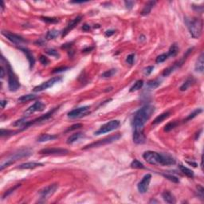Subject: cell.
<instances>
[{"label":"cell","instance_id":"1","mask_svg":"<svg viewBox=\"0 0 204 204\" xmlns=\"http://www.w3.org/2000/svg\"><path fill=\"white\" fill-rule=\"evenodd\" d=\"M143 157L148 163L151 164H160L162 166H170L176 163V160L169 155L159 153L156 151H145Z\"/></svg>","mask_w":204,"mask_h":204},{"label":"cell","instance_id":"2","mask_svg":"<svg viewBox=\"0 0 204 204\" xmlns=\"http://www.w3.org/2000/svg\"><path fill=\"white\" fill-rule=\"evenodd\" d=\"M155 111V107L150 104L142 107L135 113L132 119L133 128H144L145 123L150 119Z\"/></svg>","mask_w":204,"mask_h":204},{"label":"cell","instance_id":"3","mask_svg":"<svg viewBox=\"0 0 204 204\" xmlns=\"http://www.w3.org/2000/svg\"><path fill=\"white\" fill-rule=\"evenodd\" d=\"M185 22L192 38H198L203 31V20L200 18H186Z\"/></svg>","mask_w":204,"mask_h":204},{"label":"cell","instance_id":"4","mask_svg":"<svg viewBox=\"0 0 204 204\" xmlns=\"http://www.w3.org/2000/svg\"><path fill=\"white\" fill-rule=\"evenodd\" d=\"M1 59L6 64V70H7V73H8V88L11 92L17 91L20 88V83H19V79L13 71L10 65L7 62L6 60H5L4 57L2 56Z\"/></svg>","mask_w":204,"mask_h":204},{"label":"cell","instance_id":"5","mask_svg":"<svg viewBox=\"0 0 204 204\" xmlns=\"http://www.w3.org/2000/svg\"><path fill=\"white\" fill-rule=\"evenodd\" d=\"M32 154V151L29 149H20L19 151H18L15 153L10 155V156H8L6 158V160H3L2 163H1V166H0V170L3 171L5 167H8L10 164L15 163V161L19 160L21 158H24V157H27L29 156H30Z\"/></svg>","mask_w":204,"mask_h":204},{"label":"cell","instance_id":"6","mask_svg":"<svg viewBox=\"0 0 204 204\" xmlns=\"http://www.w3.org/2000/svg\"><path fill=\"white\" fill-rule=\"evenodd\" d=\"M120 137H121L120 134H116V135L111 136L109 137H106V138L100 140H98L97 142H93V143H91V144H89L88 145H85L82 149L83 150H86V149H89V148H97V147H101V146H104V145H109V144H111V143H113V142L118 140L119 139H120Z\"/></svg>","mask_w":204,"mask_h":204},{"label":"cell","instance_id":"7","mask_svg":"<svg viewBox=\"0 0 204 204\" xmlns=\"http://www.w3.org/2000/svg\"><path fill=\"white\" fill-rule=\"evenodd\" d=\"M120 124L119 120H111L109 122L106 123L105 124H104L98 129L97 132H95V135L99 136L101 135V134H104V133H107V132H112L113 130L116 129Z\"/></svg>","mask_w":204,"mask_h":204},{"label":"cell","instance_id":"8","mask_svg":"<svg viewBox=\"0 0 204 204\" xmlns=\"http://www.w3.org/2000/svg\"><path fill=\"white\" fill-rule=\"evenodd\" d=\"M62 77H53V78L48 80L47 82H43L41 85L35 87L34 89H33V91L35 92V93L44 91L46 89L52 87V86L55 85L56 83H58V82H62Z\"/></svg>","mask_w":204,"mask_h":204},{"label":"cell","instance_id":"9","mask_svg":"<svg viewBox=\"0 0 204 204\" xmlns=\"http://www.w3.org/2000/svg\"><path fill=\"white\" fill-rule=\"evenodd\" d=\"M2 35H4L9 41H10L12 43L15 45H20L22 46V44H25V43H27V41L24 39V38L19 36L18 35H15V34H13L10 31H4L3 30L2 31Z\"/></svg>","mask_w":204,"mask_h":204},{"label":"cell","instance_id":"10","mask_svg":"<svg viewBox=\"0 0 204 204\" xmlns=\"http://www.w3.org/2000/svg\"><path fill=\"white\" fill-rule=\"evenodd\" d=\"M57 109H58V108H54L53 109L50 111L49 113H47L46 114H45V115H43V116H40V117H38V118H37V119L34 120H32V121H27V122L25 124V125L22 127V130L27 129L28 127L33 125V124H38V123L46 121L47 120L50 119L51 116H53V114L54 113V112H55Z\"/></svg>","mask_w":204,"mask_h":204},{"label":"cell","instance_id":"11","mask_svg":"<svg viewBox=\"0 0 204 204\" xmlns=\"http://www.w3.org/2000/svg\"><path fill=\"white\" fill-rule=\"evenodd\" d=\"M89 109L90 108L89 106H83L73 109L72 111L68 113V117L74 119V118H80L82 116H86L89 113Z\"/></svg>","mask_w":204,"mask_h":204},{"label":"cell","instance_id":"12","mask_svg":"<svg viewBox=\"0 0 204 204\" xmlns=\"http://www.w3.org/2000/svg\"><path fill=\"white\" fill-rule=\"evenodd\" d=\"M57 187H58V185L57 183H53V184H50V185H49L46 187L41 190L39 192L41 199L46 200V199L50 198L51 195H53L54 194V192H56Z\"/></svg>","mask_w":204,"mask_h":204},{"label":"cell","instance_id":"13","mask_svg":"<svg viewBox=\"0 0 204 204\" xmlns=\"http://www.w3.org/2000/svg\"><path fill=\"white\" fill-rule=\"evenodd\" d=\"M132 139L135 144H137V145L144 144L146 140L145 133H144V128H135Z\"/></svg>","mask_w":204,"mask_h":204},{"label":"cell","instance_id":"14","mask_svg":"<svg viewBox=\"0 0 204 204\" xmlns=\"http://www.w3.org/2000/svg\"><path fill=\"white\" fill-rule=\"evenodd\" d=\"M46 108V105L44 104L41 102V101H36L35 104H33L31 106H30L24 112V115L25 116H30L33 113H36V112H41L43 111Z\"/></svg>","mask_w":204,"mask_h":204},{"label":"cell","instance_id":"15","mask_svg":"<svg viewBox=\"0 0 204 204\" xmlns=\"http://www.w3.org/2000/svg\"><path fill=\"white\" fill-rule=\"evenodd\" d=\"M151 175L150 174H147L144 176V178L142 179V180L138 183V187L139 192L142 193V194H145L146 192H148V187H149V183L151 181Z\"/></svg>","mask_w":204,"mask_h":204},{"label":"cell","instance_id":"16","mask_svg":"<svg viewBox=\"0 0 204 204\" xmlns=\"http://www.w3.org/2000/svg\"><path fill=\"white\" fill-rule=\"evenodd\" d=\"M68 152L69 151L66 149L57 148H44L39 151V153L41 155H64V154H67Z\"/></svg>","mask_w":204,"mask_h":204},{"label":"cell","instance_id":"17","mask_svg":"<svg viewBox=\"0 0 204 204\" xmlns=\"http://www.w3.org/2000/svg\"><path fill=\"white\" fill-rule=\"evenodd\" d=\"M81 20H82V16H77V18L71 20V21L69 22V24L67 25V26H66V28L63 30L62 36H66L71 30H73V29L78 24L79 22H81Z\"/></svg>","mask_w":204,"mask_h":204},{"label":"cell","instance_id":"18","mask_svg":"<svg viewBox=\"0 0 204 204\" xmlns=\"http://www.w3.org/2000/svg\"><path fill=\"white\" fill-rule=\"evenodd\" d=\"M19 49H20V50H22V52H23V53L26 54V57H27V59H28V61H29V63H30V68H32V67L34 66V65H35V58L34 57L33 53H32L27 48L22 47V46H20V47H19Z\"/></svg>","mask_w":204,"mask_h":204},{"label":"cell","instance_id":"19","mask_svg":"<svg viewBox=\"0 0 204 204\" xmlns=\"http://www.w3.org/2000/svg\"><path fill=\"white\" fill-rule=\"evenodd\" d=\"M43 163H36V162H27V163H24L19 165L18 167L19 169H34L38 167H42Z\"/></svg>","mask_w":204,"mask_h":204},{"label":"cell","instance_id":"20","mask_svg":"<svg viewBox=\"0 0 204 204\" xmlns=\"http://www.w3.org/2000/svg\"><path fill=\"white\" fill-rule=\"evenodd\" d=\"M203 53H202L199 57H198V59L196 61V63H195V69L196 72L198 73H203L204 70V61H203Z\"/></svg>","mask_w":204,"mask_h":204},{"label":"cell","instance_id":"21","mask_svg":"<svg viewBox=\"0 0 204 204\" xmlns=\"http://www.w3.org/2000/svg\"><path fill=\"white\" fill-rule=\"evenodd\" d=\"M156 2L155 1H149L148 3L145 4V6H144V8L141 10V15H148L151 12V9L153 8V6L156 5Z\"/></svg>","mask_w":204,"mask_h":204},{"label":"cell","instance_id":"22","mask_svg":"<svg viewBox=\"0 0 204 204\" xmlns=\"http://www.w3.org/2000/svg\"><path fill=\"white\" fill-rule=\"evenodd\" d=\"M162 197H163V198L164 199V201H166L167 203H176V198H175V197L173 196L172 194H171V192H167V191L163 192Z\"/></svg>","mask_w":204,"mask_h":204},{"label":"cell","instance_id":"23","mask_svg":"<svg viewBox=\"0 0 204 204\" xmlns=\"http://www.w3.org/2000/svg\"><path fill=\"white\" fill-rule=\"evenodd\" d=\"M83 136H84V135H83V133H82V132L74 133V134L71 135L69 138H68V140H67V144H69V145L73 144L74 142L79 140L81 138H82Z\"/></svg>","mask_w":204,"mask_h":204},{"label":"cell","instance_id":"24","mask_svg":"<svg viewBox=\"0 0 204 204\" xmlns=\"http://www.w3.org/2000/svg\"><path fill=\"white\" fill-rule=\"evenodd\" d=\"M170 114H171L170 112H165V113L160 114V116H158L156 119L154 120L153 122H152V124L155 125V124H160V123L163 122L164 120H166L167 118L169 117Z\"/></svg>","mask_w":204,"mask_h":204},{"label":"cell","instance_id":"25","mask_svg":"<svg viewBox=\"0 0 204 204\" xmlns=\"http://www.w3.org/2000/svg\"><path fill=\"white\" fill-rule=\"evenodd\" d=\"M57 138V135H50V134H42L41 135L38 139V142H46L50 141V140H53Z\"/></svg>","mask_w":204,"mask_h":204},{"label":"cell","instance_id":"26","mask_svg":"<svg viewBox=\"0 0 204 204\" xmlns=\"http://www.w3.org/2000/svg\"><path fill=\"white\" fill-rule=\"evenodd\" d=\"M179 169H180V171H181L185 176H187V177H189V178H193V177H194V171H192L191 169H189L188 167L183 166V165H181V164L179 165Z\"/></svg>","mask_w":204,"mask_h":204},{"label":"cell","instance_id":"27","mask_svg":"<svg viewBox=\"0 0 204 204\" xmlns=\"http://www.w3.org/2000/svg\"><path fill=\"white\" fill-rule=\"evenodd\" d=\"M178 53H179V46H177L176 43H174L170 47L168 53H167V56L173 57H176Z\"/></svg>","mask_w":204,"mask_h":204},{"label":"cell","instance_id":"28","mask_svg":"<svg viewBox=\"0 0 204 204\" xmlns=\"http://www.w3.org/2000/svg\"><path fill=\"white\" fill-rule=\"evenodd\" d=\"M194 82H195V79L193 78V77H189L188 79H187L186 82L183 84L182 86L179 89L180 91H186Z\"/></svg>","mask_w":204,"mask_h":204},{"label":"cell","instance_id":"29","mask_svg":"<svg viewBox=\"0 0 204 204\" xmlns=\"http://www.w3.org/2000/svg\"><path fill=\"white\" fill-rule=\"evenodd\" d=\"M143 85H144V81H143V80H138V81H136V83H134V85H132V87L130 88V90H129V91L130 92L137 91V90L140 89L143 87Z\"/></svg>","mask_w":204,"mask_h":204},{"label":"cell","instance_id":"30","mask_svg":"<svg viewBox=\"0 0 204 204\" xmlns=\"http://www.w3.org/2000/svg\"><path fill=\"white\" fill-rule=\"evenodd\" d=\"M36 98H37V97H36V96L34 94L23 95V96L20 97V98L18 99V101H19V102H26V101L35 100Z\"/></svg>","mask_w":204,"mask_h":204},{"label":"cell","instance_id":"31","mask_svg":"<svg viewBox=\"0 0 204 204\" xmlns=\"http://www.w3.org/2000/svg\"><path fill=\"white\" fill-rule=\"evenodd\" d=\"M60 32L57 30H51L50 31L47 32L46 34V38L47 40H50V39H54L55 38H57L58 35H59Z\"/></svg>","mask_w":204,"mask_h":204},{"label":"cell","instance_id":"32","mask_svg":"<svg viewBox=\"0 0 204 204\" xmlns=\"http://www.w3.org/2000/svg\"><path fill=\"white\" fill-rule=\"evenodd\" d=\"M160 82L161 81L159 79H156V80H152V81H149L147 83V86L148 88L151 89H156L157 87H159L160 85Z\"/></svg>","mask_w":204,"mask_h":204},{"label":"cell","instance_id":"33","mask_svg":"<svg viewBox=\"0 0 204 204\" xmlns=\"http://www.w3.org/2000/svg\"><path fill=\"white\" fill-rule=\"evenodd\" d=\"M177 124H178V123L176 122V121H172V122L167 123L166 125L164 126L163 130L167 132H170V131H171L173 129H175L176 126H177Z\"/></svg>","mask_w":204,"mask_h":204},{"label":"cell","instance_id":"34","mask_svg":"<svg viewBox=\"0 0 204 204\" xmlns=\"http://www.w3.org/2000/svg\"><path fill=\"white\" fill-rule=\"evenodd\" d=\"M131 167L132 168H136V169H144L145 168V167L144 166V164L140 163L139 160H134L131 163Z\"/></svg>","mask_w":204,"mask_h":204},{"label":"cell","instance_id":"35","mask_svg":"<svg viewBox=\"0 0 204 204\" xmlns=\"http://www.w3.org/2000/svg\"><path fill=\"white\" fill-rule=\"evenodd\" d=\"M116 73V69H109V70H107V71H105L104 73H102L101 77H104V78H107V77H111L114 75Z\"/></svg>","mask_w":204,"mask_h":204},{"label":"cell","instance_id":"36","mask_svg":"<svg viewBox=\"0 0 204 204\" xmlns=\"http://www.w3.org/2000/svg\"><path fill=\"white\" fill-rule=\"evenodd\" d=\"M22 130H19V131H10V130H4L2 129L1 130V136H10V135H15L16 133H18Z\"/></svg>","mask_w":204,"mask_h":204},{"label":"cell","instance_id":"37","mask_svg":"<svg viewBox=\"0 0 204 204\" xmlns=\"http://www.w3.org/2000/svg\"><path fill=\"white\" fill-rule=\"evenodd\" d=\"M167 57H168L167 53H163V54H160V55H159V56L156 57V62L158 63V64H159V63L163 62L164 61H166V60L167 59Z\"/></svg>","mask_w":204,"mask_h":204},{"label":"cell","instance_id":"38","mask_svg":"<svg viewBox=\"0 0 204 204\" xmlns=\"http://www.w3.org/2000/svg\"><path fill=\"white\" fill-rule=\"evenodd\" d=\"M202 111L203 110L201 109H195L194 112L192 113H191L190 115H189L187 118H186V120H192V119H193L194 117H195V116H197V115H198L199 113H202Z\"/></svg>","mask_w":204,"mask_h":204},{"label":"cell","instance_id":"39","mask_svg":"<svg viewBox=\"0 0 204 204\" xmlns=\"http://www.w3.org/2000/svg\"><path fill=\"white\" fill-rule=\"evenodd\" d=\"M41 19L42 21H44L48 23H57L58 22V19L55 18H49V17H41Z\"/></svg>","mask_w":204,"mask_h":204},{"label":"cell","instance_id":"40","mask_svg":"<svg viewBox=\"0 0 204 204\" xmlns=\"http://www.w3.org/2000/svg\"><path fill=\"white\" fill-rule=\"evenodd\" d=\"M46 53H48L50 56L56 57H60L59 53L57 50H53V49H48V50H46Z\"/></svg>","mask_w":204,"mask_h":204},{"label":"cell","instance_id":"41","mask_svg":"<svg viewBox=\"0 0 204 204\" xmlns=\"http://www.w3.org/2000/svg\"><path fill=\"white\" fill-rule=\"evenodd\" d=\"M134 61H135V54L134 53H131V54L128 55L127 58H126L127 63L129 64V65H131V66L134 63Z\"/></svg>","mask_w":204,"mask_h":204},{"label":"cell","instance_id":"42","mask_svg":"<svg viewBox=\"0 0 204 204\" xmlns=\"http://www.w3.org/2000/svg\"><path fill=\"white\" fill-rule=\"evenodd\" d=\"M20 187V184H17V185L15 186L14 187H12V188H10V190H8L7 192H5V194L3 195V198H6V197H7L8 195H10V194H11V193H13V192H15V191L16 189L18 188V187Z\"/></svg>","mask_w":204,"mask_h":204},{"label":"cell","instance_id":"43","mask_svg":"<svg viewBox=\"0 0 204 204\" xmlns=\"http://www.w3.org/2000/svg\"><path fill=\"white\" fill-rule=\"evenodd\" d=\"M166 179H169L170 181H171V182H173V183H179V179L177 178V177H176V176H171V175H163Z\"/></svg>","mask_w":204,"mask_h":204},{"label":"cell","instance_id":"44","mask_svg":"<svg viewBox=\"0 0 204 204\" xmlns=\"http://www.w3.org/2000/svg\"><path fill=\"white\" fill-rule=\"evenodd\" d=\"M26 122H27V121H26L25 119H21V120H16L15 122L13 124V125L18 126V127H19V126L23 127V126L25 125V124Z\"/></svg>","mask_w":204,"mask_h":204},{"label":"cell","instance_id":"45","mask_svg":"<svg viewBox=\"0 0 204 204\" xmlns=\"http://www.w3.org/2000/svg\"><path fill=\"white\" fill-rule=\"evenodd\" d=\"M82 124H73L71 127H69V129L66 130V132H70V131H73V130H76V129H78L80 128H82Z\"/></svg>","mask_w":204,"mask_h":204},{"label":"cell","instance_id":"46","mask_svg":"<svg viewBox=\"0 0 204 204\" xmlns=\"http://www.w3.org/2000/svg\"><path fill=\"white\" fill-rule=\"evenodd\" d=\"M39 60H40V62H41L42 65H44V66H46V65H48V63L50 62V61H49V59H48L47 57L46 56H43V55H41V56L40 57Z\"/></svg>","mask_w":204,"mask_h":204},{"label":"cell","instance_id":"47","mask_svg":"<svg viewBox=\"0 0 204 204\" xmlns=\"http://www.w3.org/2000/svg\"><path fill=\"white\" fill-rule=\"evenodd\" d=\"M154 69V66H148L147 68H145V70H144V73H145V75H149L150 73H151V72H152V70Z\"/></svg>","mask_w":204,"mask_h":204},{"label":"cell","instance_id":"48","mask_svg":"<svg viewBox=\"0 0 204 204\" xmlns=\"http://www.w3.org/2000/svg\"><path fill=\"white\" fill-rule=\"evenodd\" d=\"M69 67H59V68H57V69H53V71L52 73H60L62 72V71H66L67 69H69Z\"/></svg>","mask_w":204,"mask_h":204},{"label":"cell","instance_id":"49","mask_svg":"<svg viewBox=\"0 0 204 204\" xmlns=\"http://www.w3.org/2000/svg\"><path fill=\"white\" fill-rule=\"evenodd\" d=\"M192 8L198 13H203V6H195V5H193Z\"/></svg>","mask_w":204,"mask_h":204},{"label":"cell","instance_id":"50","mask_svg":"<svg viewBox=\"0 0 204 204\" xmlns=\"http://www.w3.org/2000/svg\"><path fill=\"white\" fill-rule=\"evenodd\" d=\"M124 4H125L126 7H127L128 9H132V6L135 4V3L132 2V1H125V2H124Z\"/></svg>","mask_w":204,"mask_h":204},{"label":"cell","instance_id":"51","mask_svg":"<svg viewBox=\"0 0 204 204\" xmlns=\"http://www.w3.org/2000/svg\"><path fill=\"white\" fill-rule=\"evenodd\" d=\"M35 44L37 45V46H44V45L46 44V42H45V41L43 40V39H39V40H38V41H35Z\"/></svg>","mask_w":204,"mask_h":204},{"label":"cell","instance_id":"52","mask_svg":"<svg viewBox=\"0 0 204 204\" xmlns=\"http://www.w3.org/2000/svg\"><path fill=\"white\" fill-rule=\"evenodd\" d=\"M82 30H83V31L87 32L90 30V26L88 24H85V25L82 26Z\"/></svg>","mask_w":204,"mask_h":204},{"label":"cell","instance_id":"53","mask_svg":"<svg viewBox=\"0 0 204 204\" xmlns=\"http://www.w3.org/2000/svg\"><path fill=\"white\" fill-rule=\"evenodd\" d=\"M0 73H1V75H0L1 78H3V77H4V76H5V71H4V69H3V66H1V67H0Z\"/></svg>","mask_w":204,"mask_h":204},{"label":"cell","instance_id":"54","mask_svg":"<svg viewBox=\"0 0 204 204\" xmlns=\"http://www.w3.org/2000/svg\"><path fill=\"white\" fill-rule=\"evenodd\" d=\"M114 30H107L106 32H105V35H106L107 37H110L111 35H113V34H114Z\"/></svg>","mask_w":204,"mask_h":204},{"label":"cell","instance_id":"55","mask_svg":"<svg viewBox=\"0 0 204 204\" xmlns=\"http://www.w3.org/2000/svg\"><path fill=\"white\" fill-rule=\"evenodd\" d=\"M71 46H72L71 43H68V44H65L64 46H62V49H66V48H70Z\"/></svg>","mask_w":204,"mask_h":204},{"label":"cell","instance_id":"56","mask_svg":"<svg viewBox=\"0 0 204 204\" xmlns=\"http://www.w3.org/2000/svg\"><path fill=\"white\" fill-rule=\"evenodd\" d=\"M0 103H1V106H2V108L3 109V108L5 107V105H6V104H7V101H1V102H0Z\"/></svg>","mask_w":204,"mask_h":204},{"label":"cell","instance_id":"57","mask_svg":"<svg viewBox=\"0 0 204 204\" xmlns=\"http://www.w3.org/2000/svg\"><path fill=\"white\" fill-rule=\"evenodd\" d=\"M93 49V47H90V48H87V49H85V50H83V52H90V51L92 50Z\"/></svg>","mask_w":204,"mask_h":204},{"label":"cell","instance_id":"58","mask_svg":"<svg viewBox=\"0 0 204 204\" xmlns=\"http://www.w3.org/2000/svg\"><path fill=\"white\" fill-rule=\"evenodd\" d=\"M187 163H188V164H190V165H193V167H197V163H193V162H188V161H187Z\"/></svg>","mask_w":204,"mask_h":204},{"label":"cell","instance_id":"59","mask_svg":"<svg viewBox=\"0 0 204 204\" xmlns=\"http://www.w3.org/2000/svg\"><path fill=\"white\" fill-rule=\"evenodd\" d=\"M71 3H87V2H84V1H80V2H78V1H72V2H70Z\"/></svg>","mask_w":204,"mask_h":204},{"label":"cell","instance_id":"60","mask_svg":"<svg viewBox=\"0 0 204 204\" xmlns=\"http://www.w3.org/2000/svg\"><path fill=\"white\" fill-rule=\"evenodd\" d=\"M3 10H4V3H3V1L1 2V11L3 12Z\"/></svg>","mask_w":204,"mask_h":204}]
</instances>
